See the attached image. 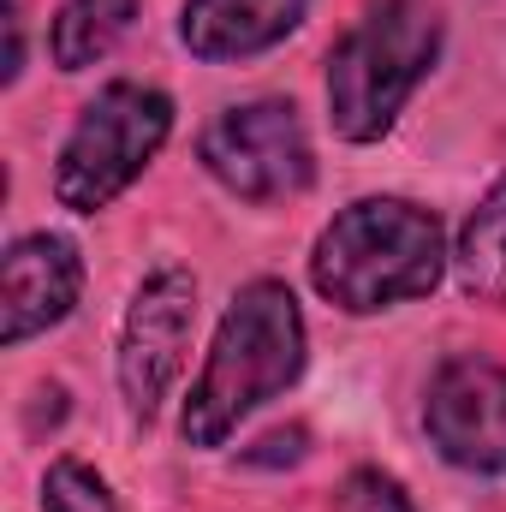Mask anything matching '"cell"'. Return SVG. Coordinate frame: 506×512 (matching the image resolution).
Returning a JSON list of instances; mask_svg holds the SVG:
<instances>
[{"label":"cell","mask_w":506,"mask_h":512,"mask_svg":"<svg viewBox=\"0 0 506 512\" xmlns=\"http://www.w3.org/2000/svg\"><path fill=\"white\" fill-rule=\"evenodd\" d=\"M304 310L292 298L286 280H251L233 292L209 364L191 387L185 411H179V435L185 447H221L256 405L280 399L286 387L304 376Z\"/></svg>","instance_id":"1"},{"label":"cell","mask_w":506,"mask_h":512,"mask_svg":"<svg viewBox=\"0 0 506 512\" xmlns=\"http://www.w3.org/2000/svg\"><path fill=\"white\" fill-rule=\"evenodd\" d=\"M441 274H447V233L429 209L405 197H364L340 209L310 251V286L346 316H376L393 304L429 298Z\"/></svg>","instance_id":"2"},{"label":"cell","mask_w":506,"mask_h":512,"mask_svg":"<svg viewBox=\"0 0 506 512\" xmlns=\"http://www.w3.org/2000/svg\"><path fill=\"white\" fill-rule=\"evenodd\" d=\"M441 54V12L429 0H376L328 54V114L346 143L393 131L411 90Z\"/></svg>","instance_id":"3"},{"label":"cell","mask_w":506,"mask_h":512,"mask_svg":"<svg viewBox=\"0 0 506 512\" xmlns=\"http://www.w3.org/2000/svg\"><path fill=\"white\" fill-rule=\"evenodd\" d=\"M173 131V102L149 84H108L84 114L72 137L60 143V161H54V197L60 209L72 215H96L108 209L131 179L161 155Z\"/></svg>","instance_id":"4"},{"label":"cell","mask_w":506,"mask_h":512,"mask_svg":"<svg viewBox=\"0 0 506 512\" xmlns=\"http://www.w3.org/2000/svg\"><path fill=\"white\" fill-rule=\"evenodd\" d=\"M203 167L245 203H274V197H292L310 185L316 173V149H310V131L298 120L292 102L280 96H256L239 108H221L203 143H197Z\"/></svg>","instance_id":"5"},{"label":"cell","mask_w":506,"mask_h":512,"mask_svg":"<svg viewBox=\"0 0 506 512\" xmlns=\"http://www.w3.org/2000/svg\"><path fill=\"white\" fill-rule=\"evenodd\" d=\"M191 328H197V280L167 262L131 292L120 328V393L137 423H149L173 393L191 352Z\"/></svg>","instance_id":"6"},{"label":"cell","mask_w":506,"mask_h":512,"mask_svg":"<svg viewBox=\"0 0 506 512\" xmlns=\"http://www.w3.org/2000/svg\"><path fill=\"white\" fill-rule=\"evenodd\" d=\"M423 429L435 453L459 471H506V364L447 358L423 399Z\"/></svg>","instance_id":"7"},{"label":"cell","mask_w":506,"mask_h":512,"mask_svg":"<svg viewBox=\"0 0 506 512\" xmlns=\"http://www.w3.org/2000/svg\"><path fill=\"white\" fill-rule=\"evenodd\" d=\"M84 292V256L72 239L60 233H24L12 239L6 251V268H0V340L6 346H24L30 334H48L54 322L72 316Z\"/></svg>","instance_id":"8"},{"label":"cell","mask_w":506,"mask_h":512,"mask_svg":"<svg viewBox=\"0 0 506 512\" xmlns=\"http://www.w3.org/2000/svg\"><path fill=\"white\" fill-rule=\"evenodd\" d=\"M310 0H185L179 42L197 60H251L304 24Z\"/></svg>","instance_id":"9"},{"label":"cell","mask_w":506,"mask_h":512,"mask_svg":"<svg viewBox=\"0 0 506 512\" xmlns=\"http://www.w3.org/2000/svg\"><path fill=\"white\" fill-rule=\"evenodd\" d=\"M137 18V0H60L48 24V54L60 72H84L120 48V36Z\"/></svg>","instance_id":"10"},{"label":"cell","mask_w":506,"mask_h":512,"mask_svg":"<svg viewBox=\"0 0 506 512\" xmlns=\"http://www.w3.org/2000/svg\"><path fill=\"white\" fill-rule=\"evenodd\" d=\"M459 286L483 304H501L506 310V173L489 185V197L471 209V221L459 227Z\"/></svg>","instance_id":"11"},{"label":"cell","mask_w":506,"mask_h":512,"mask_svg":"<svg viewBox=\"0 0 506 512\" xmlns=\"http://www.w3.org/2000/svg\"><path fill=\"white\" fill-rule=\"evenodd\" d=\"M42 512H114V495H108V483L90 465L60 459L42 477Z\"/></svg>","instance_id":"12"},{"label":"cell","mask_w":506,"mask_h":512,"mask_svg":"<svg viewBox=\"0 0 506 512\" xmlns=\"http://www.w3.org/2000/svg\"><path fill=\"white\" fill-rule=\"evenodd\" d=\"M340 512H417L411 507V495L376 471V465H364V471H352L346 483H340Z\"/></svg>","instance_id":"13"},{"label":"cell","mask_w":506,"mask_h":512,"mask_svg":"<svg viewBox=\"0 0 506 512\" xmlns=\"http://www.w3.org/2000/svg\"><path fill=\"white\" fill-rule=\"evenodd\" d=\"M18 66H24V30H18V6L6 0V84L18 78Z\"/></svg>","instance_id":"14"}]
</instances>
